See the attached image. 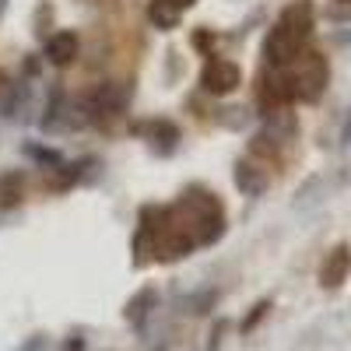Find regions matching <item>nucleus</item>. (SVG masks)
Segmentation results:
<instances>
[{"label":"nucleus","mask_w":351,"mask_h":351,"mask_svg":"<svg viewBox=\"0 0 351 351\" xmlns=\"http://www.w3.org/2000/svg\"><path fill=\"white\" fill-rule=\"evenodd\" d=\"M155 302H158V288L155 285H144L137 295L127 302V309H123V316L130 319V324H141L144 316H148L152 309H155Z\"/></svg>","instance_id":"nucleus-8"},{"label":"nucleus","mask_w":351,"mask_h":351,"mask_svg":"<svg viewBox=\"0 0 351 351\" xmlns=\"http://www.w3.org/2000/svg\"><path fill=\"white\" fill-rule=\"evenodd\" d=\"M285 74L291 81V95H295L299 102H316L319 95H324L327 77H330L327 60L319 53H309V49H302L295 60L285 67Z\"/></svg>","instance_id":"nucleus-1"},{"label":"nucleus","mask_w":351,"mask_h":351,"mask_svg":"<svg viewBox=\"0 0 351 351\" xmlns=\"http://www.w3.org/2000/svg\"><path fill=\"white\" fill-rule=\"evenodd\" d=\"M243 81V71L236 60H221V56H211L208 64H204L200 71V88L208 95H228V92H236Z\"/></svg>","instance_id":"nucleus-2"},{"label":"nucleus","mask_w":351,"mask_h":351,"mask_svg":"<svg viewBox=\"0 0 351 351\" xmlns=\"http://www.w3.org/2000/svg\"><path fill=\"white\" fill-rule=\"evenodd\" d=\"M134 134H141L148 141V148L158 155V158H169L176 148H180V127L172 120H148V123H134L130 127Z\"/></svg>","instance_id":"nucleus-3"},{"label":"nucleus","mask_w":351,"mask_h":351,"mask_svg":"<svg viewBox=\"0 0 351 351\" xmlns=\"http://www.w3.org/2000/svg\"><path fill=\"white\" fill-rule=\"evenodd\" d=\"M148 21H152L155 28H162V32H172V28H180L183 11L172 8L169 0H152V4H148Z\"/></svg>","instance_id":"nucleus-7"},{"label":"nucleus","mask_w":351,"mask_h":351,"mask_svg":"<svg viewBox=\"0 0 351 351\" xmlns=\"http://www.w3.org/2000/svg\"><path fill=\"white\" fill-rule=\"evenodd\" d=\"M21 71H25L28 77H36V74H39V60H36V56H28V60L21 64Z\"/></svg>","instance_id":"nucleus-16"},{"label":"nucleus","mask_w":351,"mask_h":351,"mask_svg":"<svg viewBox=\"0 0 351 351\" xmlns=\"http://www.w3.org/2000/svg\"><path fill=\"white\" fill-rule=\"evenodd\" d=\"M74 183H81V165L77 162H64V165H56V169H49V180H46V190L49 193H56V190H71Z\"/></svg>","instance_id":"nucleus-10"},{"label":"nucleus","mask_w":351,"mask_h":351,"mask_svg":"<svg viewBox=\"0 0 351 351\" xmlns=\"http://www.w3.org/2000/svg\"><path fill=\"white\" fill-rule=\"evenodd\" d=\"M190 43H193V49H200L204 56H211V49H215V32H211V28H197V32L190 36Z\"/></svg>","instance_id":"nucleus-13"},{"label":"nucleus","mask_w":351,"mask_h":351,"mask_svg":"<svg viewBox=\"0 0 351 351\" xmlns=\"http://www.w3.org/2000/svg\"><path fill=\"white\" fill-rule=\"evenodd\" d=\"M215 299H218V291H204V295H193L190 306H193V313H208V306H211Z\"/></svg>","instance_id":"nucleus-14"},{"label":"nucleus","mask_w":351,"mask_h":351,"mask_svg":"<svg viewBox=\"0 0 351 351\" xmlns=\"http://www.w3.org/2000/svg\"><path fill=\"white\" fill-rule=\"evenodd\" d=\"M60 120H64V88H49V99H46V109H43V130L53 134V130H60Z\"/></svg>","instance_id":"nucleus-9"},{"label":"nucleus","mask_w":351,"mask_h":351,"mask_svg":"<svg viewBox=\"0 0 351 351\" xmlns=\"http://www.w3.org/2000/svg\"><path fill=\"white\" fill-rule=\"evenodd\" d=\"M43 56H46L49 64H56V67L74 64L77 56H81V39H77V32H71V28L53 32V36L46 39V46H43Z\"/></svg>","instance_id":"nucleus-4"},{"label":"nucleus","mask_w":351,"mask_h":351,"mask_svg":"<svg viewBox=\"0 0 351 351\" xmlns=\"http://www.w3.org/2000/svg\"><path fill=\"white\" fill-rule=\"evenodd\" d=\"M267 306H271V302H260V306H253V313L246 316V324H243V330H250V327L256 324V319H260L263 313H267Z\"/></svg>","instance_id":"nucleus-15"},{"label":"nucleus","mask_w":351,"mask_h":351,"mask_svg":"<svg viewBox=\"0 0 351 351\" xmlns=\"http://www.w3.org/2000/svg\"><path fill=\"white\" fill-rule=\"evenodd\" d=\"M348 4H351V0H348Z\"/></svg>","instance_id":"nucleus-17"},{"label":"nucleus","mask_w":351,"mask_h":351,"mask_svg":"<svg viewBox=\"0 0 351 351\" xmlns=\"http://www.w3.org/2000/svg\"><path fill=\"white\" fill-rule=\"evenodd\" d=\"M21 152L32 158V162H39L43 169H56V165H64V155L60 152H53V148H43V144H32V141H25L21 144Z\"/></svg>","instance_id":"nucleus-12"},{"label":"nucleus","mask_w":351,"mask_h":351,"mask_svg":"<svg viewBox=\"0 0 351 351\" xmlns=\"http://www.w3.org/2000/svg\"><path fill=\"white\" fill-rule=\"evenodd\" d=\"M25 197V176L21 172H8L0 180V208H18Z\"/></svg>","instance_id":"nucleus-11"},{"label":"nucleus","mask_w":351,"mask_h":351,"mask_svg":"<svg viewBox=\"0 0 351 351\" xmlns=\"http://www.w3.org/2000/svg\"><path fill=\"white\" fill-rule=\"evenodd\" d=\"M236 186H239V193H246V197H260L263 190H267V176H263L253 162H246V158H239L236 162Z\"/></svg>","instance_id":"nucleus-6"},{"label":"nucleus","mask_w":351,"mask_h":351,"mask_svg":"<svg viewBox=\"0 0 351 351\" xmlns=\"http://www.w3.org/2000/svg\"><path fill=\"white\" fill-rule=\"evenodd\" d=\"M351 271V250L348 246H334L330 256L324 260V267H319V285L324 288H337Z\"/></svg>","instance_id":"nucleus-5"}]
</instances>
